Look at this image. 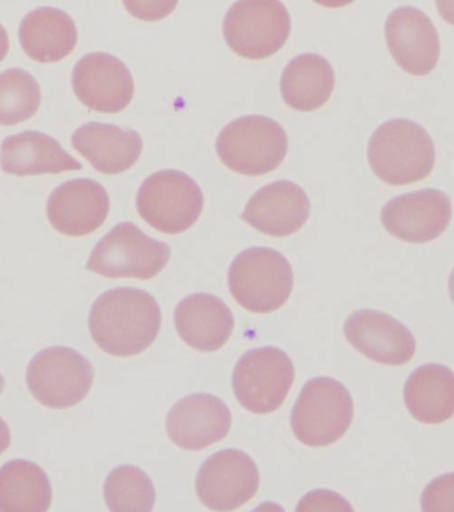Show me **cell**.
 <instances>
[{
	"instance_id": "cell-1",
	"label": "cell",
	"mask_w": 454,
	"mask_h": 512,
	"mask_svg": "<svg viewBox=\"0 0 454 512\" xmlns=\"http://www.w3.org/2000/svg\"><path fill=\"white\" fill-rule=\"evenodd\" d=\"M89 331L108 355L132 357L151 347L161 328V310L149 292L113 288L95 300L89 312Z\"/></svg>"
},
{
	"instance_id": "cell-2",
	"label": "cell",
	"mask_w": 454,
	"mask_h": 512,
	"mask_svg": "<svg viewBox=\"0 0 454 512\" xmlns=\"http://www.w3.org/2000/svg\"><path fill=\"white\" fill-rule=\"evenodd\" d=\"M431 134L415 121L389 120L372 134L368 161L385 184L403 186L425 180L435 166Z\"/></svg>"
},
{
	"instance_id": "cell-3",
	"label": "cell",
	"mask_w": 454,
	"mask_h": 512,
	"mask_svg": "<svg viewBox=\"0 0 454 512\" xmlns=\"http://www.w3.org/2000/svg\"><path fill=\"white\" fill-rule=\"evenodd\" d=\"M227 282L239 306L254 314H270L289 300L294 274L289 260L277 250L251 247L233 260Z\"/></svg>"
},
{
	"instance_id": "cell-4",
	"label": "cell",
	"mask_w": 454,
	"mask_h": 512,
	"mask_svg": "<svg viewBox=\"0 0 454 512\" xmlns=\"http://www.w3.org/2000/svg\"><path fill=\"white\" fill-rule=\"evenodd\" d=\"M218 157L230 170L258 177L281 166L289 149L286 130L270 117L249 115L227 124L216 141Z\"/></svg>"
},
{
	"instance_id": "cell-5",
	"label": "cell",
	"mask_w": 454,
	"mask_h": 512,
	"mask_svg": "<svg viewBox=\"0 0 454 512\" xmlns=\"http://www.w3.org/2000/svg\"><path fill=\"white\" fill-rule=\"evenodd\" d=\"M354 418V401L346 386L331 377H315L303 386L291 429L303 445L323 448L346 434Z\"/></svg>"
},
{
	"instance_id": "cell-6",
	"label": "cell",
	"mask_w": 454,
	"mask_h": 512,
	"mask_svg": "<svg viewBox=\"0 0 454 512\" xmlns=\"http://www.w3.org/2000/svg\"><path fill=\"white\" fill-rule=\"evenodd\" d=\"M169 245L148 237L132 222L119 223L92 250L87 270L105 278L148 280L170 260Z\"/></svg>"
},
{
	"instance_id": "cell-7",
	"label": "cell",
	"mask_w": 454,
	"mask_h": 512,
	"mask_svg": "<svg viewBox=\"0 0 454 512\" xmlns=\"http://www.w3.org/2000/svg\"><path fill=\"white\" fill-rule=\"evenodd\" d=\"M204 203L197 182L178 170L153 173L140 186L136 197L141 218L153 229L168 235L185 233L196 225Z\"/></svg>"
},
{
	"instance_id": "cell-8",
	"label": "cell",
	"mask_w": 454,
	"mask_h": 512,
	"mask_svg": "<svg viewBox=\"0 0 454 512\" xmlns=\"http://www.w3.org/2000/svg\"><path fill=\"white\" fill-rule=\"evenodd\" d=\"M95 372L87 357L68 347H50L30 361L26 381L35 400L51 409L79 404L92 388Z\"/></svg>"
},
{
	"instance_id": "cell-9",
	"label": "cell",
	"mask_w": 454,
	"mask_h": 512,
	"mask_svg": "<svg viewBox=\"0 0 454 512\" xmlns=\"http://www.w3.org/2000/svg\"><path fill=\"white\" fill-rule=\"evenodd\" d=\"M294 377L293 361L282 349L254 348L235 365L233 390L243 408L255 414H269L281 408Z\"/></svg>"
},
{
	"instance_id": "cell-10",
	"label": "cell",
	"mask_w": 454,
	"mask_h": 512,
	"mask_svg": "<svg viewBox=\"0 0 454 512\" xmlns=\"http://www.w3.org/2000/svg\"><path fill=\"white\" fill-rule=\"evenodd\" d=\"M290 32V14L281 2H237L224 19L227 46L243 59L262 60L277 54Z\"/></svg>"
},
{
	"instance_id": "cell-11",
	"label": "cell",
	"mask_w": 454,
	"mask_h": 512,
	"mask_svg": "<svg viewBox=\"0 0 454 512\" xmlns=\"http://www.w3.org/2000/svg\"><path fill=\"white\" fill-rule=\"evenodd\" d=\"M259 487V471L250 455L238 449L218 451L198 470L196 491L202 505L231 512L246 505Z\"/></svg>"
},
{
	"instance_id": "cell-12",
	"label": "cell",
	"mask_w": 454,
	"mask_h": 512,
	"mask_svg": "<svg viewBox=\"0 0 454 512\" xmlns=\"http://www.w3.org/2000/svg\"><path fill=\"white\" fill-rule=\"evenodd\" d=\"M451 198L439 189H421L385 203L381 223L392 237L408 243L439 238L452 221Z\"/></svg>"
},
{
	"instance_id": "cell-13",
	"label": "cell",
	"mask_w": 454,
	"mask_h": 512,
	"mask_svg": "<svg viewBox=\"0 0 454 512\" xmlns=\"http://www.w3.org/2000/svg\"><path fill=\"white\" fill-rule=\"evenodd\" d=\"M72 85L77 99L100 113L124 111L135 95V81L127 65L105 52L83 56L75 65Z\"/></svg>"
},
{
	"instance_id": "cell-14",
	"label": "cell",
	"mask_w": 454,
	"mask_h": 512,
	"mask_svg": "<svg viewBox=\"0 0 454 512\" xmlns=\"http://www.w3.org/2000/svg\"><path fill=\"white\" fill-rule=\"evenodd\" d=\"M385 40L399 67L413 76L429 75L440 59V38L431 18L419 8H396L385 22Z\"/></svg>"
},
{
	"instance_id": "cell-15",
	"label": "cell",
	"mask_w": 454,
	"mask_h": 512,
	"mask_svg": "<svg viewBox=\"0 0 454 512\" xmlns=\"http://www.w3.org/2000/svg\"><path fill=\"white\" fill-rule=\"evenodd\" d=\"M344 335L362 355L388 367H401L415 356L416 340L412 332L384 312L355 311L344 324Z\"/></svg>"
},
{
	"instance_id": "cell-16",
	"label": "cell",
	"mask_w": 454,
	"mask_h": 512,
	"mask_svg": "<svg viewBox=\"0 0 454 512\" xmlns=\"http://www.w3.org/2000/svg\"><path fill=\"white\" fill-rule=\"evenodd\" d=\"M109 195L103 185L77 178L58 186L48 198L47 217L67 237H84L99 230L109 214Z\"/></svg>"
},
{
	"instance_id": "cell-17",
	"label": "cell",
	"mask_w": 454,
	"mask_h": 512,
	"mask_svg": "<svg viewBox=\"0 0 454 512\" xmlns=\"http://www.w3.org/2000/svg\"><path fill=\"white\" fill-rule=\"evenodd\" d=\"M231 413L221 398L208 393L190 394L170 409L166 432L178 448L202 450L224 440Z\"/></svg>"
},
{
	"instance_id": "cell-18",
	"label": "cell",
	"mask_w": 454,
	"mask_h": 512,
	"mask_svg": "<svg viewBox=\"0 0 454 512\" xmlns=\"http://www.w3.org/2000/svg\"><path fill=\"white\" fill-rule=\"evenodd\" d=\"M310 210V199L301 186L275 181L249 199L241 218L270 237H289L306 225Z\"/></svg>"
},
{
	"instance_id": "cell-19",
	"label": "cell",
	"mask_w": 454,
	"mask_h": 512,
	"mask_svg": "<svg viewBox=\"0 0 454 512\" xmlns=\"http://www.w3.org/2000/svg\"><path fill=\"white\" fill-rule=\"evenodd\" d=\"M174 325L189 347L216 352L234 331V316L224 300L210 294H193L182 299L174 312Z\"/></svg>"
},
{
	"instance_id": "cell-20",
	"label": "cell",
	"mask_w": 454,
	"mask_h": 512,
	"mask_svg": "<svg viewBox=\"0 0 454 512\" xmlns=\"http://www.w3.org/2000/svg\"><path fill=\"white\" fill-rule=\"evenodd\" d=\"M0 166L12 176H40L81 170L80 162L48 134L27 130L4 138L0 146Z\"/></svg>"
},
{
	"instance_id": "cell-21",
	"label": "cell",
	"mask_w": 454,
	"mask_h": 512,
	"mask_svg": "<svg viewBox=\"0 0 454 512\" xmlns=\"http://www.w3.org/2000/svg\"><path fill=\"white\" fill-rule=\"evenodd\" d=\"M72 145L104 174L127 172L143 152V138L136 130L103 123H88L76 129Z\"/></svg>"
},
{
	"instance_id": "cell-22",
	"label": "cell",
	"mask_w": 454,
	"mask_h": 512,
	"mask_svg": "<svg viewBox=\"0 0 454 512\" xmlns=\"http://www.w3.org/2000/svg\"><path fill=\"white\" fill-rule=\"evenodd\" d=\"M20 46L39 63H56L75 50L77 28L66 11L39 7L24 16L19 27Z\"/></svg>"
},
{
	"instance_id": "cell-23",
	"label": "cell",
	"mask_w": 454,
	"mask_h": 512,
	"mask_svg": "<svg viewBox=\"0 0 454 512\" xmlns=\"http://www.w3.org/2000/svg\"><path fill=\"white\" fill-rule=\"evenodd\" d=\"M405 406L415 420L443 424L454 416V373L441 364H425L413 371L404 386Z\"/></svg>"
},
{
	"instance_id": "cell-24",
	"label": "cell",
	"mask_w": 454,
	"mask_h": 512,
	"mask_svg": "<svg viewBox=\"0 0 454 512\" xmlns=\"http://www.w3.org/2000/svg\"><path fill=\"white\" fill-rule=\"evenodd\" d=\"M334 88V68L322 55H299L286 65L282 73L283 100L295 111L312 112L323 107Z\"/></svg>"
},
{
	"instance_id": "cell-25",
	"label": "cell",
	"mask_w": 454,
	"mask_h": 512,
	"mask_svg": "<svg viewBox=\"0 0 454 512\" xmlns=\"http://www.w3.org/2000/svg\"><path fill=\"white\" fill-rule=\"evenodd\" d=\"M52 487L46 471L27 459L0 467V512H48Z\"/></svg>"
},
{
	"instance_id": "cell-26",
	"label": "cell",
	"mask_w": 454,
	"mask_h": 512,
	"mask_svg": "<svg viewBox=\"0 0 454 512\" xmlns=\"http://www.w3.org/2000/svg\"><path fill=\"white\" fill-rule=\"evenodd\" d=\"M104 499L111 512H152L156 490L145 471L123 465L113 469L105 479Z\"/></svg>"
},
{
	"instance_id": "cell-27",
	"label": "cell",
	"mask_w": 454,
	"mask_h": 512,
	"mask_svg": "<svg viewBox=\"0 0 454 512\" xmlns=\"http://www.w3.org/2000/svg\"><path fill=\"white\" fill-rule=\"evenodd\" d=\"M40 99L39 83L31 73L19 68L0 73V124L11 127L30 120Z\"/></svg>"
},
{
	"instance_id": "cell-28",
	"label": "cell",
	"mask_w": 454,
	"mask_h": 512,
	"mask_svg": "<svg viewBox=\"0 0 454 512\" xmlns=\"http://www.w3.org/2000/svg\"><path fill=\"white\" fill-rule=\"evenodd\" d=\"M420 505L423 512H454V471L432 479L421 494Z\"/></svg>"
},
{
	"instance_id": "cell-29",
	"label": "cell",
	"mask_w": 454,
	"mask_h": 512,
	"mask_svg": "<svg viewBox=\"0 0 454 512\" xmlns=\"http://www.w3.org/2000/svg\"><path fill=\"white\" fill-rule=\"evenodd\" d=\"M295 512H355L351 503L331 490H314L304 495Z\"/></svg>"
},
{
	"instance_id": "cell-30",
	"label": "cell",
	"mask_w": 454,
	"mask_h": 512,
	"mask_svg": "<svg viewBox=\"0 0 454 512\" xmlns=\"http://www.w3.org/2000/svg\"><path fill=\"white\" fill-rule=\"evenodd\" d=\"M11 444V433L10 428L6 424V421L0 417V454H3Z\"/></svg>"
},
{
	"instance_id": "cell-31",
	"label": "cell",
	"mask_w": 454,
	"mask_h": 512,
	"mask_svg": "<svg viewBox=\"0 0 454 512\" xmlns=\"http://www.w3.org/2000/svg\"><path fill=\"white\" fill-rule=\"evenodd\" d=\"M8 50H10V40H8L6 28L0 24V63L6 58Z\"/></svg>"
},
{
	"instance_id": "cell-32",
	"label": "cell",
	"mask_w": 454,
	"mask_h": 512,
	"mask_svg": "<svg viewBox=\"0 0 454 512\" xmlns=\"http://www.w3.org/2000/svg\"><path fill=\"white\" fill-rule=\"evenodd\" d=\"M437 8H439L440 14L444 19L454 15V2H437ZM451 23L454 24V18Z\"/></svg>"
},
{
	"instance_id": "cell-33",
	"label": "cell",
	"mask_w": 454,
	"mask_h": 512,
	"mask_svg": "<svg viewBox=\"0 0 454 512\" xmlns=\"http://www.w3.org/2000/svg\"><path fill=\"white\" fill-rule=\"evenodd\" d=\"M251 512H286L281 505L275 502H263Z\"/></svg>"
},
{
	"instance_id": "cell-34",
	"label": "cell",
	"mask_w": 454,
	"mask_h": 512,
	"mask_svg": "<svg viewBox=\"0 0 454 512\" xmlns=\"http://www.w3.org/2000/svg\"><path fill=\"white\" fill-rule=\"evenodd\" d=\"M448 288H449V295H451V299L454 304V268H453L452 274L449 275Z\"/></svg>"
},
{
	"instance_id": "cell-35",
	"label": "cell",
	"mask_w": 454,
	"mask_h": 512,
	"mask_svg": "<svg viewBox=\"0 0 454 512\" xmlns=\"http://www.w3.org/2000/svg\"><path fill=\"white\" fill-rule=\"evenodd\" d=\"M4 386H6V381H4V377L2 376V373H0V394L3 393Z\"/></svg>"
}]
</instances>
